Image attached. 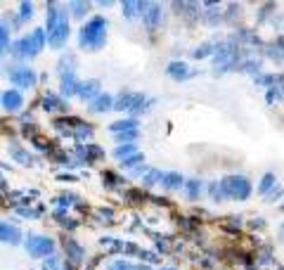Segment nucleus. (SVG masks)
<instances>
[{
    "mask_svg": "<svg viewBox=\"0 0 284 270\" xmlns=\"http://www.w3.org/2000/svg\"><path fill=\"white\" fill-rule=\"evenodd\" d=\"M69 36V19L64 12H59V19H57V24L52 27V31H48V41L52 48H62L64 41H67Z\"/></svg>",
    "mask_w": 284,
    "mask_h": 270,
    "instance_id": "7ed1b4c3",
    "label": "nucleus"
},
{
    "mask_svg": "<svg viewBox=\"0 0 284 270\" xmlns=\"http://www.w3.org/2000/svg\"><path fill=\"white\" fill-rule=\"evenodd\" d=\"M159 178H161V173H159V171H149V176L145 178V185H154Z\"/></svg>",
    "mask_w": 284,
    "mask_h": 270,
    "instance_id": "5701e85b",
    "label": "nucleus"
},
{
    "mask_svg": "<svg viewBox=\"0 0 284 270\" xmlns=\"http://www.w3.org/2000/svg\"><path fill=\"white\" fill-rule=\"evenodd\" d=\"M163 178V185L168 189H173V188H180L182 185V176L180 173H166V176H161Z\"/></svg>",
    "mask_w": 284,
    "mask_h": 270,
    "instance_id": "ddd939ff",
    "label": "nucleus"
},
{
    "mask_svg": "<svg viewBox=\"0 0 284 270\" xmlns=\"http://www.w3.org/2000/svg\"><path fill=\"white\" fill-rule=\"evenodd\" d=\"M22 105H24V100H22L19 90H7V93L2 95V107L7 109V111H19Z\"/></svg>",
    "mask_w": 284,
    "mask_h": 270,
    "instance_id": "0eeeda50",
    "label": "nucleus"
},
{
    "mask_svg": "<svg viewBox=\"0 0 284 270\" xmlns=\"http://www.w3.org/2000/svg\"><path fill=\"white\" fill-rule=\"evenodd\" d=\"M142 102H145V97H142V95L123 93L114 107H116V109H130V111H140V109H142Z\"/></svg>",
    "mask_w": 284,
    "mask_h": 270,
    "instance_id": "423d86ee",
    "label": "nucleus"
},
{
    "mask_svg": "<svg viewBox=\"0 0 284 270\" xmlns=\"http://www.w3.org/2000/svg\"><path fill=\"white\" fill-rule=\"evenodd\" d=\"M7 76H10V81H12L14 85H22V88H33V85H36V79H38L28 67L7 69Z\"/></svg>",
    "mask_w": 284,
    "mask_h": 270,
    "instance_id": "20e7f679",
    "label": "nucleus"
},
{
    "mask_svg": "<svg viewBox=\"0 0 284 270\" xmlns=\"http://www.w3.org/2000/svg\"><path fill=\"white\" fill-rule=\"evenodd\" d=\"M12 154H14V159H19L22 163H33V157H31V154H26L24 149L14 147V149H12Z\"/></svg>",
    "mask_w": 284,
    "mask_h": 270,
    "instance_id": "6ab92c4d",
    "label": "nucleus"
},
{
    "mask_svg": "<svg viewBox=\"0 0 284 270\" xmlns=\"http://www.w3.org/2000/svg\"><path fill=\"white\" fill-rule=\"evenodd\" d=\"M133 137H137L135 131H126V133L119 135V142H123V140H133Z\"/></svg>",
    "mask_w": 284,
    "mask_h": 270,
    "instance_id": "a878e982",
    "label": "nucleus"
},
{
    "mask_svg": "<svg viewBox=\"0 0 284 270\" xmlns=\"http://www.w3.org/2000/svg\"><path fill=\"white\" fill-rule=\"evenodd\" d=\"M159 17H161V10H159L156 5H152L147 12H145V24H147V31H154V28H156Z\"/></svg>",
    "mask_w": 284,
    "mask_h": 270,
    "instance_id": "9d476101",
    "label": "nucleus"
},
{
    "mask_svg": "<svg viewBox=\"0 0 284 270\" xmlns=\"http://www.w3.org/2000/svg\"><path fill=\"white\" fill-rule=\"evenodd\" d=\"M272 183H275V176H272V173H268V176L263 178V183H260V192H265V189L270 188Z\"/></svg>",
    "mask_w": 284,
    "mask_h": 270,
    "instance_id": "b1692460",
    "label": "nucleus"
},
{
    "mask_svg": "<svg viewBox=\"0 0 284 270\" xmlns=\"http://www.w3.org/2000/svg\"><path fill=\"white\" fill-rule=\"evenodd\" d=\"M97 81H88V83H81L78 85V95L81 97H93V93H97Z\"/></svg>",
    "mask_w": 284,
    "mask_h": 270,
    "instance_id": "4468645a",
    "label": "nucleus"
},
{
    "mask_svg": "<svg viewBox=\"0 0 284 270\" xmlns=\"http://www.w3.org/2000/svg\"><path fill=\"white\" fill-rule=\"evenodd\" d=\"M140 159H142V154H133V157H128V159H123V166H133V163H137L140 162Z\"/></svg>",
    "mask_w": 284,
    "mask_h": 270,
    "instance_id": "393cba45",
    "label": "nucleus"
},
{
    "mask_svg": "<svg viewBox=\"0 0 284 270\" xmlns=\"http://www.w3.org/2000/svg\"><path fill=\"white\" fill-rule=\"evenodd\" d=\"M43 102H45V105H43L45 109H57V107H62V102H59L57 97H52V95H45V100H43Z\"/></svg>",
    "mask_w": 284,
    "mask_h": 270,
    "instance_id": "4be33fe9",
    "label": "nucleus"
},
{
    "mask_svg": "<svg viewBox=\"0 0 284 270\" xmlns=\"http://www.w3.org/2000/svg\"><path fill=\"white\" fill-rule=\"evenodd\" d=\"M114 270H135V268H133L130 263H123V261H119V263L114 266Z\"/></svg>",
    "mask_w": 284,
    "mask_h": 270,
    "instance_id": "bb28decb",
    "label": "nucleus"
},
{
    "mask_svg": "<svg viewBox=\"0 0 284 270\" xmlns=\"http://www.w3.org/2000/svg\"><path fill=\"white\" fill-rule=\"evenodd\" d=\"M280 237H282V240H284V225H282V230H280Z\"/></svg>",
    "mask_w": 284,
    "mask_h": 270,
    "instance_id": "c85d7f7f",
    "label": "nucleus"
},
{
    "mask_svg": "<svg viewBox=\"0 0 284 270\" xmlns=\"http://www.w3.org/2000/svg\"><path fill=\"white\" fill-rule=\"evenodd\" d=\"M64 246H69V251H71V258H74V261H78V258L83 256L81 246H78L76 242H71V240H64Z\"/></svg>",
    "mask_w": 284,
    "mask_h": 270,
    "instance_id": "a211bd4d",
    "label": "nucleus"
},
{
    "mask_svg": "<svg viewBox=\"0 0 284 270\" xmlns=\"http://www.w3.org/2000/svg\"><path fill=\"white\" fill-rule=\"evenodd\" d=\"M78 85H81V83H76V79H74V74H67V76L62 79V93H64V95H74V93H78Z\"/></svg>",
    "mask_w": 284,
    "mask_h": 270,
    "instance_id": "f8f14e48",
    "label": "nucleus"
},
{
    "mask_svg": "<svg viewBox=\"0 0 284 270\" xmlns=\"http://www.w3.org/2000/svg\"><path fill=\"white\" fill-rule=\"evenodd\" d=\"M220 188H223V194H230L234 199H246V197L251 194V185H249V180L244 176L225 178V180L220 183Z\"/></svg>",
    "mask_w": 284,
    "mask_h": 270,
    "instance_id": "f03ea898",
    "label": "nucleus"
},
{
    "mask_svg": "<svg viewBox=\"0 0 284 270\" xmlns=\"http://www.w3.org/2000/svg\"><path fill=\"white\" fill-rule=\"evenodd\" d=\"M109 107H114V100L111 95H97L90 105V111H107Z\"/></svg>",
    "mask_w": 284,
    "mask_h": 270,
    "instance_id": "1a4fd4ad",
    "label": "nucleus"
},
{
    "mask_svg": "<svg viewBox=\"0 0 284 270\" xmlns=\"http://www.w3.org/2000/svg\"><path fill=\"white\" fill-rule=\"evenodd\" d=\"M22 14H31V5H28V2L22 5Z\"/></svg>",
    "mask_w": 284,
    "mask_h": 270,
    "instance_id": "cd10ccee",
    "label": "nucleus"
},
{
    "mask_svg": "<svg viewBox=\"0 0 284 270\" xmlns=\"http://www.w3.org/2000/svg\"><path fill=\"white\" fill-rule=\"evenodd\" d=\"M137 121H133V119H126V121H116L111 123V131L116 133V131H135Z\"/></svg>",
    "mask_w": 284,
    "mask_h": 270,
    "instance_id": "dca6fc26",
    "label": "nucleus"
},
{
    "mask_svg": "<svg viewBox=\"0 0 284 270\" xmlns=\"http://www.w3.org/2000/svg\"><path fill=\"white\" fill-rule=\"evenodd\" d=\"M104 36H107V22L102 17H95L81 28V45L88 50H100L104 45Z\"/></svg>",
    "mask_w": 284,
    "mask_h": 270,
    "instance_id": "f257e3e1",
    "label": "nucleus"
},
{
    "mask_svg": "<svg viewBox=\"0 0 284 270\" xmlns=\"http://www.w3.org/2000/svg\"><path fill=\"white\" fill-rule=\"evenodd\" d=\"M0 242H12V244H17V242H19V230L0 220Z\"/></svg>",
    "mask_w": 284,
    "mask_h": 270,
    "instance_id": "6e6552de",
    "label": "nucleus"
},
{
    "mask_svg": "<svg viewBox=\"0 0 284 270\" xmlns=\"http://www.w3.org/2000/svg\"><path fill=\"white\" fill-rule=\"evenodd\" d=\"M24 246H26V251L31 254V256L41 258V256H48V254L52 251L54 242L52 240H48V237H28Z\"/></svg>",
    "mask_w": 284,
    "mask_h": 270,
    "instance_id": "39448f33",
    "label": "nucleus"
},
{
    "mask_svg": "<svg viewBox=\"0 0 284 270\" xmlns=\"http://www.w3.org/2000/svg\"><path fill=\"white\" fill-rule=\"evenodd\" d=\"M168 74H171V76H185V74H187V69H185V64H182V62H180V64H178V62H173V64H171V69H168Z\"/></svg>",
    "mask_w": 284,
    "mask_h": 270,
    "instance_id": "412c9836",
    "label": "nucleus"
},
{
    "mask_svg": "<svg viewBox=\"0 0 284 270\" xmlns=\"http://www.w3.org/2000/svg\"><path fill=\"white\" fill-rule=\"evenodd\" d=\"M7 43H10V31L0 24V57H2V53L7 50Z\"/></svg>",
    "mask_w": 284,
    "mask_h": 270,
    "instance_id": "f3484780",
    "label": "nucleus"
},
{
    "mask_svg": "<svg viewBox=\"0 0 284 270\" xmlns=\"http://www.w3.org/2000/svg\"><path fill=\"white\" fill-rule=\"evenodd\" d=\"M26 43H28V48H31V54L41 53V48H43V31L41 28H36V31L26 38Z\"/></svg>",
    "mask_w": 284,
    "mask_h": 270,
    "instance_id": "9b49d317",
    "label": "nucleus"
},
{
    "mask_svg": "<svg viewBox=\"0 0 284 270\" xmlns=\"http://www.w3.org/2000/svg\"><path fill=\"white\" fill-rule=\"evenodd\" d=\"M199 189H202V183H199V180H189V183H187V194H189V199H197Z\"/></svg>",
    "mask_w": 284,
    "mask_h": 270,
    "instance_id": "aec40b11",
    "label": "nucleus"
},
{
    "mask_svg": "<svg viewBox=\"0 0 284 270\" xmlns=\"http://www.w3.org/2000/svg\"><path fill=\"white\" fill-rule=\"evenodd\" d=\"M123 7H126V17H133L135 12H140V14L147 12V10H145V7H147L145 2H126Z\"/></svg>",
    "mask_w": 284,
    "mask_h": 270,
    "instance_id": "2eb2a0df",
    "label": "nucleus"
}]
</instances>
